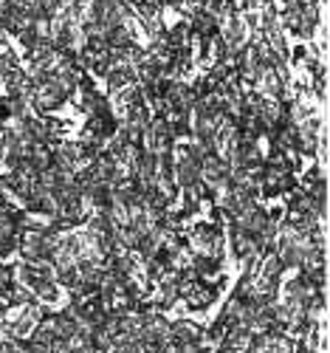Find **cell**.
<instances>
[{
	"label": "cell",
	"instance_id": "obj_1",
	"mask_svg": "<svg viewBox=\"0 0 330 353\" xmlns=\"http://www.w3.org/2000/svg\"><path fill=\"white\" fill-rule=\"evenodd\" d=\"M54 238H48L43 226H28L20 229V238H17V249L25 257V263H51L54 254Z\"/></svg>",
	"mask_w": 330,
	"mask_h": 353
},
{
	"label": "cell",
	"instance_id": "obj_2",
	"mask_svg": "<svg viewBox=\"0 0 330 353\" xmlns=\"http://www.w3.org/2000/svg\"><path fill=\"white\" fill-rule=\"evenodd\" d=\"M282 23L291 28L296 37H311L313 28L319 26V6H308L302 0H285Z\"/></svg>",
	"mask_w": 330,
	"mask_h": 353
},
{
	"label": "cell",
	"instance_id": "obj_3",
	"mask_svg": "<svg viewBox=\"0 0 330 353\" xmlns=\"http://www.w3.org/2000/svg\"><path fill=\"white\" fill-rule=\"evenodd\" d=\"M172 128L167 125L164 116H156V119H149V125L144 128V141H141V150H149V153H172Z\"/></svg>",
	"mask_w": 330,
	"mask_h": 353
},
{
	"label": "cell",
	"instance_id": "obj_4",
	"mask_svg": "<svg viewBox=\"0 0 330 353\" xmlns=\"http://www.w3.org/2000/svg\"><path fill=\"white\" fill-rule=\"evenodd\" d=\"M65 99H68V94L54 82V77L45 79V82H34V94H32V108L34 110H45V113L56 110Z\"/></svg>",
	"mask_w": 330,
	"mask_h": 353
},
{
	"label": "cell",
	"instance_id": "obj_5",
	"mask_svg": "<svg viewBox=\"0 0 330 353\" xmlns=\"http://www.w3.org/2000/svg\"><path fill=\"white\" fill-rule=\"evenodd\" d=\"M218 34H220V40L226 43V48H229L231 54H237L240 48L246 46V23L240 20L237 14L223 17V20L218 23Z\"/></svg>",
	"mask_w": 330,
	"mask_h": 353
},
{
	"label": "cell",
	"instance_id": "obj_6",
	"mask_svg": "<svg viewBox=\"0 0 330 353\" xmlns=\"http://www.w3.org/2000/svg\"><path fill=\"white\" fill-rule=\"evenodd\" d=\"M251 339V331L246 325H226L220 342H218V353H237V350H246Z\"/></svg>",
	"mask_w": 330,
	"mask_h": 353
},
{
	"label": "cell",
	"instance_id": "obj_7",
	"mask_svg": "<svg viewBox=\"0 0 330 353\" xmlns=\"http://www.w3.org/2000/svg\"><path fill=\"white\" fill-rule=\"evenodd\" d=\"M169 342H175V345L200 342V345H203V328H200V325H195V322H189V319L169 322Z\"/></svg>",
	"mask_w": 330,
	"mask_h": 353
},
{
	"label": "cell",
	"instance_id": "obj_8",
	"mask_svg": "<svg viewBox=\"0 0 330 353\" xmlns=\"http://www.w3.org/2000/svg\"><path fill=\"white\" fill-rule=\"evenodd\" d=\"M293 339L291 336H285V334H274V339H271V353H293Z\"/></svg>",
	"mask_w": 330,
	"mask_h": 353
},
{
	"label": "cell",
	"instance_id": "obj_9",
	"mask_svg": "<svg viewBox=\"0 0 330 353\" xmlns=\"http://www.w3.org/2000/svg\"><path fill=\"white\" fill-rule=\"evenodd\" d=\"M14 285V266H0V297Z\"/></svg>",
	"mask_w": 330,
	"mask_h": 353
},
{
	"label": "cell",
	"instance_id": "obj_10",
	"mask_svg": "<svg viewBox=\"0 0 330 353\" xmlns=\"http://www.w3.org/2000/svg\"><path fill=\"white\" fill-rule=\"evenodd\" d=\"M17 68V57L12 54V51H3L0 54V79H3L6 74H12Z\"/></svg>",
	"mask_w": 330,
	"mask_h": 353
},
{
	"label": "cell",
	"instance_id": "obj_11",
	"mask_svg": "<svg viewBox=\"0 0 330 353\" xmlns=\"http://www.w3.org/2000/svg\"><path fill=\"white\" fill-rule=\"evenodd\" d=\"M288 57H291V60H293V63H305V60H308V51H305L302 46H299V48H293V51H291Z\"/></svg>",
	"mask_w": 330,
	"mask_h": 353
},
{
	"label": "cell",
	"instance_id": "obj_12",
	"mask_svg": "<svg viewBox=\"0 0 330 353\" xmlns=\"http://www.w3.org/2000/svg\"><path fill=\"white\" fill-rule=\"evenodd\" d=\"M293 350H296V353H322V350H311V347H305L302 342H299V347H293Z\"/></svg>",
	"mask_w": 330,
	"mask_h": 353
},
{
	"label": "cell",
	"instance_id": "obj_13",
	"mask_svg": "<svg viewBox=\"0 0 330 353\" xmlns=\"http://www.w3.org/2000/svg\"><path fill=\"white\" fill-rule=\"evenodd\" d=\"M149 3H156V6L161 9V6H167V3H178V0H149Z\"/></svg>",
	"mask_w": 330,
	"mask_h": 353
}]
</instances>
